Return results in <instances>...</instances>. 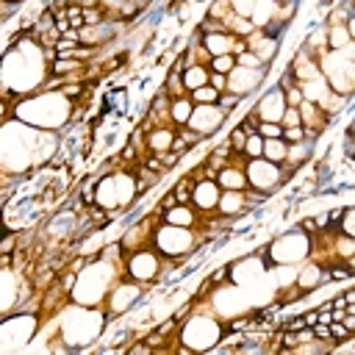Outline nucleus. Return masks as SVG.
Segmentation results:
<instances>
[{"instance_id": "nucleus-1", "label": "nucleus", "mask_w": 355, "mask_h": 355, "mask_svg": "<svg viewBox=\"0 0 355 355\" xmlns=\"http://www.w3.org/2000/svg\"><path fill=\"white\" fill-rule=\"evenodd\" d=\"M194 227H178V225H166V222H158L153 227V247L166 255L169 261H178V258H186L189 252H194Z\"/></svg>"}, {"instance_id": "nucleus-2", "label": "nucleus", "mask_w": 355, "mask_h": 355, "mask_svg": "<svg viewBox=\"0 0 355 355\" xmlns=\"http://www.w3.org/2000/svg\"><path fill=\"white\" fill-rule=\"evenodd\" d=\"M244 178L250 189H258L263 194H272L277 186H283V180L288 178V172L280 164H272L266 158H247L244 161Z\"/></svg>"}, {"instance_id": "nucleus-3", "label": "nucleus", "mask_w": 355, "mask_h": 355, "mask_svg": "<svg viewBox=\"0 0 355 355\" xmlns=\"http://www.w3.org/2000/svg\"><path fill=\"white\" fill-rule=\"evenodd\" d=\"M125 269L136 283L155 280L161 275V255L153 244L141 247V250H133V252H125Z\"/></svg>"}, {"instance_id": "nucleus-4", "label": "nucleus", "mask_w": 355, "mask_h": 355, "mask_svg": "<svg viewBox=\"0 0 355 355\" xmlns=\"http://www.w3.org/2000/svg\"><path fill=\"white\" fill-rule=\"evenodd\" d=\"M225 122H227V114H225L216 103H205V105L200 103V105H194V108H191V116H189L186 128H189V130H194L200 139H208V136L219 133Z\"/></svg>"}, {"instance_id": "nucleus-5", "label": "nucleus", "mask_w": 355, "mask_h": 355, "mask_svg": "<svg viewBox=\"0 0 355 355\" xmlns=\"http://www.w3.org/2000/svg\"><path fill=\"white\" fill-rule=\"evenodd\" d=\"M266 72H269V67H261V69H252V67H233V69L227 72V89H225V92H233V94H239V97L252 94V92L261 89Z\"/></svg>"}, {"instance_id": "nucleus-6", "label": "nucleus", "mask_w": 355, "mask_h": 355, "mask_svg": "<svg viewBox=\"0 0 355 355\" xmlns=\"http://www.w3.org/2000/svg\"><path fill=\"white\" fill-rule=\"evenodd\" d=\"M219 183L214 178H194L191 180V194H189V202L197 214H208L216 208V200H219Z\"/></svg>"}, {"instance_id": "nucleus-7", "label": "nucleus", "mask_w": 355, "mask_h": 355, "mask_svg": "<svg viewBox=\"0 0 355 355\" xmlns=\"http://www.w3.org/2000/svg\"><path fill=\"white\" fill-rule=\"evenodd\" d=\"M283 111H286V94H283L280 86H272V89H266V92L258 97L252 116H255L258 122H280Z\"/></svg>"}, {"instance_id": "nucleus-8", "label": "nucleus", "mask_w": 355, "mask_h": 355, "mask_svg": "<svg viewBox=\"0 0 355 355\" xmlns=\"http://www.w3.org/2000/svg\"><path fill=\"white\" fill-rule=\"evenodd\" d=\"M139 297H141V288H139L136 280L114 286V288L108 291V313L114 316V313H125V311H130L133 302H136Z\"/></svg>"}, {"instance_id": "nucleus-9", "label": "nucleus", "mask_w": 355, "mask_h": 355, "mask_svg": "<svg viewBox=\"0 0 355 355\" xmlns=\"http://www.w3.org/2000/svg\"><path fill=\"white\" fill-rule=\"evenodd\" d=\"M316 139H319V136H305V139H300V141H291V144L286 147L283 169H286V172H297V169L313 155V144H316Z\"/></svg>"}, {"instance_id": "nucleus-10", "label": "nucleus", "mask_w": 355, "mask_h": 355, "mask_svg": "<svg viewBox=\"0 0 355 355\" xmlns=\"http://www.w3.org/2000/svg\"><path fill=\"white\" fill-rule=\"evenodd\" d=\"M324 280H327V266H324V263L311 261V263L297 266V277H294L297 288H302V291H313V288H319Z\"/></svg>"}, {"instance_id": "nucleus-11", "label": "nucleus", "mask_w": 355, "mask_h": 355, "mask_svg": "<svg viewBox=\"0 0 355 355\" xmlns=\"http://www.w3.org/2000/svg\"><path fill=\"white\" fill-rule=\"evenodd\" d=\"M214 180L219 183V189H236V191H244L247 189V178H244V161H230L227 166H222Z\"/></svg>"}, {"instance_id": "nucleus-12", "label": "nucleus", "mask_w": 355, "mask_h": 355, "mask_svg": "<svg viewBox=\"0 0 355 355\" xmlns=\"http://www.w3.org/2000/svg\"><path fill=\"white\" fill-rule=\"evenodd\" d=\"M161 222L178 227H197V211L191 208V202H175L161 211Z\"/></svg>"}, {"instance_id": "nucleus-13", "label": "nucleus", "mask_w": 355, "mask_h": 355, "mask_svg": "<svg viewBox=\"0 0 355 355\" xmlns=\"http://www.w3.org/2000/svg\"><path fill=\"white\" fill-rule=\"evenodd\" d=\"M214 211H216V214H222V216H241V214L247 211L244 191H236V189H222Z\"/></svg>"}, {"instance_id": "nucleus-14", "label": "nucleus", "mask_w": 355, "mask_h": 355, "mask_svg": "<svg viewBox=\"0 0 355 355\" xmlns=\"http://www.w3.org/2000/svg\"><path fill=\"white\" fill-rule=\"evenodd\" d=\"M202 50L208 55H225V53H233V42L239 36H233L230 31H216V33H202Z\"/></svg>"}, {"instance_id": "nucleus-15", "label": "nucleus", "mask_w": 355, "mask_h": 355, "mask_svg": "<svg viewBox=\"0 0 355 355\" xmlns=\"http://www.w3.org/2000/svg\"><path fill=\"white\" fill-rule=\"evenodd\" d=\"M172 139H175V130L169 125H155L150 128V133H144V144L150 153H166L172 147Z\"/></svg>"}, {"instance_id": "nucleus-16", "label": "nucleus", "mask_w": 355, "mask_h": 355, "mask_svg": "<svg viewBox=\"0 0 355 355\" xmlns=\"http://www.w3.org/2000/svg\"><path fill=\"white\" fill-rule=\"evenodd\" d=\"M191 108H194V103H191L189 94L172 97V100H169V125L183 128V125L189 122V116H191Z\"/></svg>"}, {"instance_id": "nucleus-17", "label": "nucleus", "mask_w": 355, "mask_h": 355, "mask_svg": "<svg viewBox=\"0 0 355 355\" xmlns=\"http://www.w3.org/2000/svg\"><path fill=\"white\" fill-rule=\"evenodd\" d=\"M180 78H183V89L191 92V89H200L208 83V67L205 64H186L180 69Z\"/></svg>"}, {"instance_id": "nucleus-18", "label": "nucleus", "mask_w": 355, "mask_h": 355, "mask_svg": "<svg viewBox=\"0 0 355 355\" xmlns=\"http://www.w3.org/2000/svg\"><path fill=\"white\" fill-rule=\"evenodd\" d=\"M263 139V136H261ZM286 139L283 136H277V139H263V147H261V158H266V161H272V164H280L283 166V161H286Z\"/></svg>"}, {"instance_id": "nucleus-19", "label": "nucleus", "mask_w": 355, "mask_h": 355, "mask_svg": "<svg viewBox=\"0 0 355 355\" xmlns=\"http://www.w3.org/2000/svg\"><path fill=\"white\" fill-rule=\"evenodd\" d=\"M261 147H263V139H261V133L250 130V133H247V139H244V144H241V153H239V158H241V161H247V158H261Z\"/></svg>"}, {"instance_id": "nucleus-20", "label": "nucleus", "mask_w": 355, "mask_h": 355, "mask_svg": "<svg viewBox=\"0 0 355 355\" xmlns=\"http://www.w3.org/2000/svg\"><path fill=\"white\" fill-rule=\"evenodd\" d=\"M205 67H208V72H219V75H227V72L236 67V55H233V53H225V55H211Z\"/></svg>"}, {"instance_id": "nucleus-21", "label": "nucleus", "mask_w": 355, "mask_h": 355, "mask_svg": "<svg viewBox=\"0 0 355 355\" xmlns=\"http://www.w3.org/2000/svg\"><path fill=\"white\" fill-rule=\"evenodd\" d=\"M189 97H191L194 105H200V103L205 105V103H216V100H219V92H216L211 83H205V86H200V89H191Z\"/></svg>"}, {"instance_id": "nucleus-22", "label": "nucleus", "mask_w": 355, "mask_h": 355, "mask_svg": "<svg viewBox=\"0 0 355 355\" xmlns=\"http://www.w3.org/2000/svg\"><path fill=\"white\" fill-rule=\"evenodd\" d=\"M338 216H341V222H336V230L338 233H347V236H355V208L352 205H344Z\"/></svg>"}, {"instance_id": "nucleus-23", "label": "nucleus", "mask_w": 355, "mask_h": 355, "mask_svg": "<svg viewBox=\"0 0 355 355\" xmlns=\"http://www.w3.org/2000/svg\"><path fill=\"white\" fill-rule=\"evenodd\" d=\"M236 67H252V69H261V67H266L252 50H241L239 55H236Z\"/></svg>"}, {"instance_id": "nucleus-24", "label": "nucleus", "mask_w": 355, "mask_h": 355, "mask_svg": "<svg viewBox=\"0 0 355 355\" xmlns=\"http://www.w3.org/2000/svg\"><path fill=\"white\" fill-rule=\"evenodd\" d=\"M255 133H261L263 139H277L283 136V128L280 122H255Z\"/></svg>"}, {"instance_id": "nucleus-25", "label": "nucleus", "mask_w": 355, "mask_h": 355, "mask_svg": "<svg viewBox=\"0 0 355 355\" xmlns=\"http://www.w3.org/2000/svg\"><path fill=\"white\" fill-rule=\"evenodd\" d=\"M291 125H302V119H300V111L294 105H286V111L280 116V128H291Z\"/></svg>"}, {"instance_id": "nucleus-26", "label": "nucleus", "mask_w": 355, "mask_h": 355, "mask_svg": "<svg viewBox=\"0 0 355 355\" xmlns=\"http://www.w3.org/2000/svg\"><path fill=\"white\" fill-rule=\"evenodd\" d=\"M308 136V130L302 128V125H291V128H283V139H286V144H291V141H300V139H305Z\"/></svg>"}, {"instance_id": "nucleus-27", "label": "nucleus", "mask_w": 355, "mask_h": 355, "mask_svg": "<svg viewBox=\"0 0 355 355\" xmlns=\"http://www.w3.org/2000/svg\"><path fill=\"white\" fill-rule=\"evenodd\" d=\"M208 83H211L216 92H225V89H227V75H219V72H208Z\"/></svg>"}, {"instance_id": "nucleus-28", "label": "nucleus", "mask_w": 355, "mask_h": 355, "mask_svg": "<svg viewBox=\"0 0 355 355\" xmlns=\"http://www.w3.org/2000/svg\"><path fill=\"white\" fill-rule=\"evenodd\" d=\"M6 3H14V6H19V3H22V0H6Z\"/></svg>"}]
</instances>
